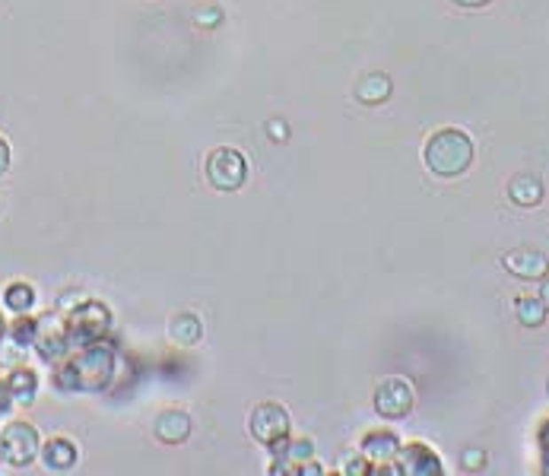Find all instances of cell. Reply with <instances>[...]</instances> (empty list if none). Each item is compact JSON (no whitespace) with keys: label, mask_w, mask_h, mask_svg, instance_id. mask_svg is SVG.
<instances>
[{"label":"cell","mask_w":549,"mask_h":476,"mask_svg":"<svg viewBox=\"0 0 549 476\" xmlns=\"http://www.w3.org/2000/svg\"><path fill=\"white\" fill-rule=\"evenodd\" d=\"M114 349L106 343H90V347H80V353L74 359L60 365L54 381H58L64 391H86V394H98L106 391L114 378Z\"/></svg>","instance_id":"6da1fadb"},{"label":"cell","mask_w":549,"mask_h":476,"mask_svg":"<svg viewBox=\"0 0 549 476\" xmlns=\"http://www.w3.org/2000/svg\"><path fill=\"white\" fill-rule=\"evenodd\" d=\"M422 159L426 168L438 178H458L474 166V140L460 128H442L429 137Z\"/></svg>","instance_id":"7a4b0ae2"},{"label":"cell","mask_w":549,"mask_h":476,"mask_svg":"<svg viewBox=\"0 0 549 476\" xmlns=\"http://www.w3.org/2000/svg\"><path fill=\"white\" fill-rule=\"evenodd\" d=\"M67 337L70 347H90V343H98L112 327V311L106 308L102 302H83L76 305L74 311H67Z\"/></svg>","instance_id":"3957f363"},{"label":"cell","mask_w":549,"mask_h":476,"mask_svg":"<svg viewBox=\"0 0 549 476\" xmlns=\"http://www.w3.org/2000/svg\"><path fill=\"white\" fill-rule=\"evenodd\" d=\"M203 172H207V182H210L213 188L232 194V191H241V184L248 178V162H245V156H241L239 150H232V146H219V150H213L210 156H207Z\"/></svg>","instance_id":"277c9868"},{"label":"cell","mask_w":549,"mask_h":476,"mask_svg":"<svg viewBox=\"0 0 549 476\" xmlns=\"http://www.w3.org/2000/svg\"><path fill=\"white\" fill-rule=\"evenodd\" d=\"M38 451H42V441H38L35 425L16 419L0 429V461L13 464V467H29Z\"/></svg>","instance_id":"5b68a950"},{"label":"cell","mask_w":549,"mask_h":476,"mask_svg":"<svg viewBox=\"0 0 549 476\" xmlns=\"http://www.w3.org/2000/svg\"><path fill=\"white\" fill-rule=\"evenodd\" d=\"M289 429H293V423H289V413L283 403L267 401L251 413V435H255V441H261L263 448H273V445H279V441H286Z\"/></svg>","instance_id":"8992f818"},{"label":"cell","mask_w":549,"mask_h":476,"mask_svg":"<svg viewBox=\"0 0 549 476\" xmlns=\"http://www.w3.org/2000/svg\"><path fill=\"white\" fill-rule=\"evenodd\" d=\"M35 349L45 363H64V355L70 349V337H67V324L60 321L58 315H45L35 321Z\"/></svg>","instance_id":"52a82bcc"},{"label":"cell","mask_w":549,"mask_h":476,"mask_svg":"<svg viewBox=\"0 0 549 476\" xmlns=\"http://www.w3.org/2000/svg\"><path fill=\"white\" fill-rule=\"evenodd\" d=\"M375 410L384 419H404L413 410V387L404 378H388L375 391Z\"/></svg>","instance_id":"ba28073f"},{"label":"cell","mask_w":549,"mask_h":476,"mask_svg":"<svg viewBox=\"0 0 549 476\" xmlns=\"http://www.w3.org/2000/svg\"><path fill=\"white\" fill-rule=\"evenodd\" d=\"M394 461L400 467H394L397 473H406V476H438L442 473V461H438V454L426 445H406L397 451Z\"/></svg>","instance_id":"9c48e42d"},{"label":"cell","mask_w":549,"mask_h":476,"mask_svg":"<svg viewBox=\"0 0 549 476\" xmlns=\"http://www.w3.org/2000/svg\"><path fill=\"white\" fill-rule=\"evenodd\" d=\"M502 264L508 273L521 277V280H543L549 273V257L534 248H514L502 257Z\"/></svg>","instance_id":"30bf717a"},{"label":"cell","mask_w":549,"mask_h":476,"mask_svg":"<svg viewBox=\"0 0 549 476\" xmlns=\"http://www.w3.org/2000/svg\"><path fill=\"white\" fill-rule=\"evenodd\" d=\"M191 416L184 410H162L156 416V423H153V432H156L159 441H166V445H181V441L191 435Z\"/></svg>","instance_id":"8fae6325"},{"label":"cell","mask_w":549,"mask_h":476,"mask_svg":"<svg viewBox=\"0 0 549 476\" xmlns=\"http://www.w3.org/2000/svg\"><path fill=\"white\" fill-rule=\"evenodd\" d=\"M400 451V441L394 432H369L362 439V457L369 464H394Z\"/></svg>","instance_id":"7c38bea8"},{"label":"cell","mask_w":549,"mask_h":476,"mask_svg":"<svg viewBox=\"0 0 549 476\" xmlns=\"http://www.w3.org/2000/svg\"><path fill=\"white\" fill-rule=\"evenodd\" d=\"M394 92V83L391 76L381 74V70H375V74H365L356 83V98H359L362 105H381V102H388Z\"/></svg>","instance_id":"4fadbf2b"},{"label":"cell","mask_w":549,"mask_h":476,"mask_svg":"<svg viewBox=\"0 0 549 476\" xmlns=\"http://www.w3.org/2000/svg\"><path fill=\"white\" fill-rule=\"evenodd\" d=\"M42 461L51 473H67L76 467V445L67 439H51L42 448Z\"/></svg>","instance_id":"5bb4252c"},{"label":"cell","mask_w":549,"mask_h":476,"mask_svg":"<svg viewBox=\"0 0 549 476\" xmlns=\"http://www.w3.org/2000/svg\"><path fill=\"white\" fill-rule=\"evenodd\" d=\"M543 194H546V188H543L540 178L530 172L514 175L512 182H508V197H512L518 207H537L543 200Z\"/></svg>","instance_id":"9a60e30c"},{"label":"cell","mask_w":549,"mask_h":476,"mask_svg":"<svg viewBox=\"0 0 549 476\" xmlns=\"http://www.w3.org/2000/svg\"><path fill=\"white\" fill-rule=\"evenodd\" d=\"M169 333H172V340L178 343V347H194V343H200L203 337V327L200 321H197L194 315H175L172 317V327H169Z\"/></svg>","instance_id":"2e32d148"},{"label":"cell","mask_w":549,"mask_h":476,"mask_svg":"<svg viewBox=\"0 0 549 476\" xmlns=\"http://www.w3.org/2000/svg\"><path fill=\"white\" fill-rule=\"evenodd\" d=\"M514 315H518V321L524 327H540L543 321H546V305H543V299H534V295H518L514 299Z\"/></svg>","instance_id":"e0dca14e"},{"label":"cell","mask_w":549,"mask_h":476,"mask_svg":"<svg viewBox=\"0 0 549 476\" xmlns=\"http://www.w3.org/2000/svg\"><path fill=\"white\" fill-rule=\"evenodd\" d=\"M7 387H10V394H13V401H16V403H32V401H35V391H38L35 371H29V369H16L13 375H10V378H7Z\"/></svg>","instance_id":"ac0fdd59"},{"label":"cell","mask_w":549,"mask_h":476,"mask_svg":"<svg viewBox=\"0 0 549 476\" xmlns=\"http://www.w3.org/2000/svg\"><path fill=\"white\" fill-rule=\"evenodd\" d=\"M4 305H7L10 311H16V315H26V311H32V305H35V289H32L29 283H13V286H7V293H4Z\"/></svg>","instance_id":"d6986e66"},{"label":"cell","mask_w":549,"mask_h":476,"mask_svg":"<svg viewBox=\"0 0 549 476\" xmlns=\"http://www.w3.org/2000/svg\"><path fill=\"white\" fill-rule=\"evenodd\" d=\"M10 340H13L16 347H29V343L35 340V321L26 315L16 317L13 324H10Z\"/></svg>","instance_id":"ffe728a7"},{"label":"cell","mask_w":549,"mask_h":476,"mask_svg":"<svg viewBox=\"0 0 549 476\" xmlns=\"http://www.w3.org/2000/svg\"><path fill=\"white\" fill-rule=\"evenodd\" d=\"M340 473H347V476H365L372 473V464L362 457V454H347L343 457V464H340Z\"/></svg>","instance_id":"44dd1931"},{"label":"cell","mask_w":549,"mask_h":476,"mask_svg":"<svg viewBox=\"0 0 549 476\" xmlns=\"http://www.w3.org/2000/svg\"><path fill=\"white\" fill-rule=\"evenodd\" d=\"M460 464H464V470H482L486 467V451H480V448H467Z\"/></svg>","instance_id":"7402d4cb"},{"label":"cell","mask_w":549,"mask_h":476,"mask_svg":"<svg viewBox=\"0 0 549 476\" xmlns=\"http://www.w3.org/2000/svg\"><path fill=\"white\" fill-rule=\"evenodd\" d=\"M80 302H83V293H67V295H60V299H58V311H64V315H67V311H74Z\"/></svg>","instance_id":"603a6c76"},{"label":"cell","mask_w":549,"mask_h":476,"mask_svg":"<svg viewBox=\"0 0 549 476\" xmlns=\"http://www.w3.org/2000/svg\"><path fill=\"white\" fill-rule=\"evenodd\" d=\"M219 20H223V13H219L216 7H213V10H200V13H194V23H197V26H216Z\"/></svg>","instance_id":"cb8c5ba5"},{"label":"cell","mask_w":549,"mask_h":476,"mask_svg":"<svg viewBox=\"0 0 549 476\" xmlns=\"http://www.w3.org/2000/svg\"><path fill=\"white\" fill-rule=\"evenodd\" d=\"M10 403H13V394H10L7 381H0V413H7Z\"/></svg>","instance_id":"d4e9b609"},{"label":"cell","mask_w":549,"mask_h":476,"mask_svg":"<svg viewBox=\"0 0 549 476\" xmlns=\"http://www.w3.org/2000/svg\"><path fill=\"white\" fill-rule=\"evenodd\" d=\"M10 168V146H7V140L0 137V175L7 172Z\"/></svg>","instance_id":"484cf974"},{"label":"cell","mask_w":549,"mask_h":476,"mask_svg":"<svg viewBox=\"0 0 549 476\" xmlns=\"http://www.w3.org/2000/svg\"><path fill=\"white\" fill-rule=\"evenodd\" d=\"M295 473H305V476H321L324 470L318 467V464H315V461H311V457H309V461H305V464H299V470H295Z\"/></svg>","instance_id":"4316f807"},{"label":"cell","mask_w":549,"mask_h":476,"mask_svg":"<svg viewBox=\"0 0 549 476\" xmlns=\"http://www.w3.org/2000/svg\"><path fill=\"white\" fill-rule=\"evenodd\" d=\"M271 137L277 140V144H283V140H286V124H283V121H271Z\"/></svg>","instance_id":"83f0119b"},{"label":"cell","mask_w":549,"mask_h":476,"mask_svg":"<svg viewBox=\"0 0 549 476\" xmlns=\"http://www.w3.org/2000/svg\"><path fill=\"white\" fill-rule=\"evenodd\" d=\"M458 7H486V4H492V0H454Z\"/></svg>","instance_id":"f1b7e54d"},{"label":"cell","mask_w":549,"mask_h":476,"mask_svg":"<svg viewBox=\"0 0 549 476\" xmlns=\"http://www.w3.org/2000/svg\"><path fill=\"white\" fill-rule=\"evenodd\" d=\"M540 299H543V305H546V311H549V277H543V286H540Z\"/></svg>","instance_id":"f546056e"},{"label":"cell","mask_w":549,"mask_h":476,"mask_svg":"<svg viewBox=\"0 0 549 476\" xmlns=\"http://www.w3.org/2000/svg\"><path fill=\"white\" fill-rule=\"evenodd\" d=\"M4 333H7V324H4V317H0V340H4Z\"/></svg>","instance_id":"4dcf8cb0"},{"label":"cell","mask_w":549,"mask_h":476,"mask_svg":"<svg viewBox=\"0 0 549 476\" xmlns=\"http://www.w3.org/2000/svg\"><path fill=\"white\" fill-rule=\"evenodd\" d=\"M546 394H549V381H546Z\"/></svg>","instance_id":"1f68e13d"}]
</instances>
